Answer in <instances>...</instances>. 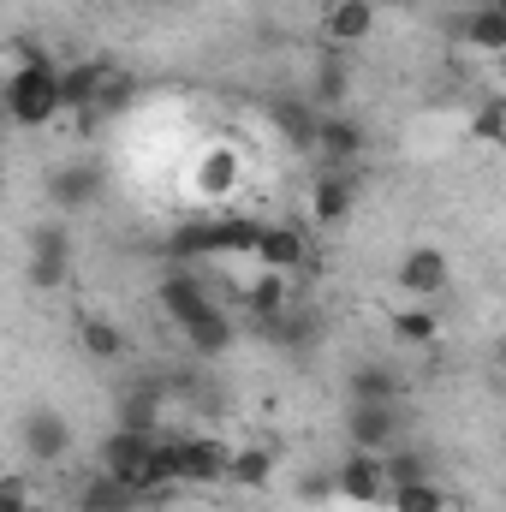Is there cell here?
<instances>
[{
    "label": "cell",
    "mask_w": 506,
    "mask_h": 512,
    "mask_svg": "<svg viewBox=\"0 0 506 512\" xmlns=\"http://www.w3.org/2000/svg\"><path fill=\"white\" fill-rule=\"evenodd\" d=\"M387 328H393V340L411 346V352H429V346L441 340V316H435V304H399V310H387Z\"/></svg>",
    "instance_id": "21"
},
{
    "label": "cell",
    "mask_w": 506,
    "mask_h": 512,
    "mask_svg": "<svg viewBox=\"0 0 506 512\" xmlns=\"http://www.w3.org/2000/svg\"><path fill=\"white\" fill-rule=\"evenodd\" d=\"M114 429H131V435H161V387H155V382L126 387V399H120V423H114Z\"/></svg>",
    "instance_id": "23"
},
{
    "label": "cell",
    "mask_w": 506,
    "mask_h": 512,
    "mask_svg": "<svg viewBox=\"0 0 506 512\" xmlns=\"http://www.w3.org/2000/svg\"><path fill=\"white\" fill-rule=\"evenodd\" d=\"M387 512H453V495H447L435 477H423V483H399L393 501H387Z\"/></svg>",
    "instance_id": "28"
},
{
    "label": "cell",
    "mask_w": 506,
    "mask_h": 512,
    "mask_svg": "<svg viewBox=\"0 0 506 512\" xmlns=\"http://www.w3.org/2000/svg\"><path fill=\"white\" fill-rule=\"evenodd\" d=\"M506 131V108L495 102V108H483V120H477V137H501Z\"/></svg>",
    "instance_id": "33"
},
{
    "label": "cell",
    "mask_w": 506,
    "mask_h": 512,
    "mask_svg": "<svg viewBox=\"0 0 506 512\" xmlns=\"http://www.w3.org/2000/svg\"><path fill=\"white\" fill-rule=\"evenodd\" d=\"M227 483L233 489H268L274 483V453L268 447H233V465H227Z\"/></svg>",
    "instance_id": "27"
},
{
    "label": "cell",
    "mask_w": 506,
    "mask_h": 512,
    "mask_svg": "<svg viewBox=\"0 0 506 512\" xmlns=\"http://www.w3.org/2000/svg\"><path fill=\"white\" fill-rule=\"evenodd\" d=\"M239 304H245V310H251L256 322L268 328V322H280V316H286V310H292L298 298H292V286H286V274H274V268H262V274H256L251 286H239Z\"/></svg>",
    "instance_id": "19"
},
{
    "label": "cell",
    "mask_w": 506,
    "mask_h": 512,
    "mask_svg": "<svg viewBox=\"0 0 506 512\" xmlns=\"http://www.w3.org/2000/svg\"><path fill=\"white\" fill-rule=\"evenodd\" d=\"M256 239H262V221L221 209V215H197V221H185V227L167 239V256H179V262H209V256H256Z\"/></svg>",
    "instance_id": "3"
},
{
    "label": "cell",
    "mask_w": 506,
    "mask_h": 512,
    "mask_svg": "<svg viewBox=\"0 0 506 512\" xmlns=\"http://www.w3.org/2000/svg\"><path fill=\"white\" fill-rule=\"evenodd\" d=\"M334 495L346 501V507H387L393 501V477H387V465H381V453H346L340 465H334Z\"/></svg>",
    "instance_id": "5"
},
{
    "label": "cell",
    "mask_w": 506,
    "mask_h": 512,
    "mask_svg": "<svg viewBox=\"0 0 506 512\" xmlns=\"http://www.w3.org/2000/svg\"><path fill=\"white\" fill-rule=\"evenodd\" d=\"M495 6H501V12H506V0H495Z\"/></svg>",
    "instance_id": "37"
},
{
    "label": "cell",
    "mask_w": 506,
    "mask_h": 512,
    "mask_svg": "<svg viewBox=\"0 0 506 512\" xmlns=\"http://www.w3.org/2000/svg\"><path fill=\"white\" fill-rule=\"evenodd\" d=\"M24 268H30V286H42V292L66 286V274H72V239H66L60 221H42L30 233V262Z\"/></svg>",
    "instance_id": "12"
},
{
    "label": "cell",
    "mask_w": 506,
    "mask_h": 512,
    "mask_svg": "<svg viewBox=\"0 0 506 512\" xmlns=\"http://www.w3.org/2000/svg\"><path fill=\"white\" fill-rule=\"evenodd\" d=\"M381 465H387L393 489H399V483H423V477H435V471H429V453H423V447H405V441H399V447H387V453H381Z\"/></svg>",
    "instance_id": "30"
},
{
    "label": "cell",
    "mask_w": 506,
    "mask_h": 512,
    "mask_svg": "<svg viewBox=\"0 0 506 512\" xmlns=\"http://www.w3.org/2000/svg\"><path fill=\"white\" fill-rule=\"evenodd\" d=\"M42 191H48V209L54 215H84L102 197V161H60Z\"/></svg>",
    "instance_id": "8"
},
{
    "label": "cell",
    "mask_w": 506,
    "mask_h": 512,
    "mask_svg": "<svg viewBox=\"0 0 506 512\" xmlns=\"http://www.w3.org/2000/svg\"><path fill=\"white\" fill-rule=\"evenodd\" d=\"M36 501H30V477L24 471H6L0 477V512H30Z\"/></svg>",
    "instance_id": "31"
},
{
    "label": "cell",
    "mask_w": 506,
    "mask_h": 512,
    "mask_svg": "<svg viewBox=\"0 0 506 512\" xmlns=\"http://www.w3.org/2000/svg\"><path fill=\"white\" fill-rule=\"evenodd\" d=\"M114 72H120V66L102 60V54H90V60H66V114H84V120H90Z\"/></svg>",
    "instance_id": "16"
},
{
    "label": "cell",
    "mask_w": 506,
    "mask_h": 512,
    "mask_svg": "<svg viewBox=\"0 0 506 512\" xmlns=\"http://www.w3.org/2000/svg\"><path fill=\"white\" fill-rule=\"evenodd\" d=\"M78 340H84V352H90L96 364H120V358L131 352V346H126V328H120V322H108V316H84Z\"/></svg>",
    "instance_id": "26"
},
{
    "label": "cell",
    "mask_w": 506,
    "mask_h": 512,
    "mask_svg": "<svg viewBox=\"0 0 506 512\" xmlns=\"http://www.w3.org/2000/svg\"><path fill=\"white\" fill-rule=\"evenodd\" d=\"M358 209V173L352 167H322L310 179V221L316 227H346Z\"/></svg>",
    "instance_id": "9"
},
{
    "label": "cell",
    "mask_w": 506,
    "mask_h": 512,
    "mask_svg": "<svg viewBox=\"0 0 506 512\" xmlns=\"http://www.w3.org/2000/svg\"><path fill=\"white\" fill-rule=\"evenodd\" d=\"M66 114V66L30 48H12L6 66V120L12 131H48Z\"/></svg>",
    "instance_id": "1"
},
{
    "label": "cell",
    "mask_w": 506,
    "mask_h": 512,
    "mask_svg": "<svg viewBox=\"0 0 506 512\" xmlns=\"http://www.w3.org/2000/svg\"><path fill=\"white\" fill-rule=\"evenodd\" d=\"M179 340H185V352H191V358H227V352H233V340H239V328H233V316H227V310H209L203 322L179 328Z\"/></svg>",
    "instance_id": "22"
},
{
    "label": "cell",
    "mask_w": 506,
    "mask_h": 512,
    "mask_svg": "<svg viewBox=\"0 0 506 512\" xmlns=\"http://www.w3.org/2000/svg\"><path fill=\"white\" fill-rule=\"evenodd\" d=\"M346 399L352 405H399L405 399V382H399V370H387L381 358H370V364H358L346 376Z\"/></svg>",
    "instance_id": "18"
},
{
    "label": "cell",
    "mask_w": 506,
    "mask_h": 512,
    "mask_svg": "<svg viewBox=\"0 0 506 512\" xmlns=\"http://www.w3.org/2000/svg\"><path fill=\"white\" fill-rule=\"evenodd\" d=\"M102 471L131 489L137 501L143 495H179V483L167 477V435H131V429H114L102 441Z\"/></svg>",
    "instance_id": "2"
},
{
    "label": "cell",
    "mask_w": 506,
    "mask_h": 512,
    "mask_svg": "<svg viewBox=\"0 0 506 512\" xmlns=\"http://www.w3.org/2000/svg\"><path fill=\"white\" fill-rule=\"evenodd\" d=\"M18 447H24V459H36V465H60V459L72 453V423H66L54 405H36V411L24 417Z\"/></svg>",
    "instance_id": "14"
},
{
    "label": "cell",
    "mask_w": 506,
    "mask_h": 512,
    "mask_svg": "<svg viewBox=\"0 0 506 512\" xmlns=\"http://www.w3.org/2000/svg\"><path fill=\"white\" fill-rule=\"evenodd\" d=\"M364 149H370V131L358 126L346 108L316 120V161H322V167H358Z\"/></svg>",
    "instance_id": "13"
},
{
    "label": "cell",
    "mask_w": 506,
    "mask_h": 512,
    "mask_svg": "<svg viewBox=\"0 0 506 512\" xmlns=\"http://www.w3.org/2000/svg\"><path fill=\"white\" fill-rule=\"evenodd\" d=\"M155 304H161V316H167L173 328H191V322H203L209 310H221V304H215V292H209L191 268H173V274L155 286Z\"/></svg>",
    "instance_id": "10"
},
{
    "label": "cell",
    "mask_w": 506,
    "mask_h": 512,
    "mask_svg": "<svg viewBox=\"0 0 506 512\" xmlns=\"http://www.w3.org/2000/svg\"><path fill=\"white\" fill-rule=\"evenodd\" d=\"M268 340L286 346V352H316V340H322V316L304 310V304H292L280 322H268Z\"/></svg>",
    "instance_id": "25"
},
{
    "label": "cell",
    "mask_w": 506,
    "mask_h": 512,
    "mask_svg": "<svg viewBox=\"0 0 506 512\" xmlns=\"http://www.w3.org/2000/svg\"><path fill=\"white\" fill-rule=\"evenodd\" d=\"M78 512H137V495H131V489H120V483L102 471V477L78 495Z\"/></svg>",
    "instance_id": "29"
},
{
    "label": "cell",
    "mask_w": 506,
    "mask_h": 512,
    "mask_svg": "<svg viewBox=\"0 0 506 512\" xmlns=\"http://www.w3.org/2000/svg\"><path fill=\"white\" fill-rule=\"evenodd\" d=\"M30 512H54V507H48V501H36V507H30Z\"/></svg>",
    "instance_id": "36"
},
{
    "label": "cell",
    "mask_w": 506,
    "mask_h": 512,
    "mask_svg": "<svg viewBox=\"0 0 506 512\" xmlns=\"http://www.w3.org/2000/svg\"><path fill=\"white\" fill-rule=\"evenodd\" d=\"M334 495V471H310V477H298V501H328Z\"/></svg>",
    "instance_id": "32"
},
{
    "label": "cell",
    "mask_w": 506,
    "mask_h": 512,
    "mask_svg": "<svg viewBox=\"0 0 506 512\" xmlns=\"http://www.w3.org/2000/svg\"><path fill=\"white\" fill-rule=\"evenodd\" d=\"M346 96H352V66L346 60H322L316 78H310V108L316 114H340Z\"/></svg>",
    "instance_id": "24"
},
{
    "label": "cell",
    "mask_w": 506,
    "mask_h": 512,
    "mask_svg": "<svg viewBox=\"0 0 506 512\" xmlns=\"http://www.w3.org/2000/svg\"><path fill=\"white\" fill-rule=\"evenodd\" d=\"M304 256H310V245H304V233L298 227H262V239H256V268H274V274H292V268H304Z\"/></svg>",
    "instance_id": "20"
},
{
    "label": "cell",
    "mask_w": 506,
    "mask_h": 512,
    "mask_svg": "<svg viewBox=\"0 0 506 512\" xmlns=\"http://www.w3.org/2000/svg\"><path fill=\"white\" fill-rule=\"evenodd\" d=\"M393 286L411 298V304H435L447 286H453V262L441 245H411V251L399 256V268H393Z\"/></svg>",
    "instance_id": "6"
},
{
    "label": "cell",
    "mask_w": 506,
    "mask_h": 512,
    "mask_svg": "<svg viewBox=\"0 0 506 512\" xmlns=\"http://www.w3.org/2000/svg\"><path fill=\"white\" fill-rule=\"evenodd\" d=\"M227 465H233V447L221 435L191 429V435L167 441V477L179 489H215V483H227Z\"/></svg>",
    "instance_id": "4"
},
{
    "label": "cell",
    "mask_w": 506,
    "mask_h": 512,
    "mask_svg": "<svg viewBox=\"0 0 506 512\" xmlns=\"http://www.w3.org/2000/svg\"><path fill=\"white\" fill-rule=\"evenodd\" d=\"M471 6H495V0H459V12H471Z\"/></svg>",
    "instance_id": "35"
},
{
    "label": "cell",
    "mask_w": 506,
    "mask_h": 512,
    "mask_svg": "<svg viewBox=\"0 0 506 512\" xmlns=\"http://www.w3.org/2000/svg\"><path fill=\"white\" fill-rule=\"evenodd\" d=\"M239 185H245V155L239 149L215 143L191 161V197L197 203H227V197H239Z\"/></svg>",
    "instance_id": "7"
},
{
    "label": "cell",
    "mask_w": 506,
    "mask_h": 512,
    "mask_svg": "<svg viewBox=\"0 0 506 512\" xmlns=\"http://www.w3.org/2000/svg\"><path fill=\"white\" fill-rule=\"evenodd\" d=\"M495 364H501V370H506V334H501V340H495Z\"/></svg>",
    "instance_id": "34"
},
{
    "label": "cell",
    "mask_w": 506,
    "mask_h": 512,
    "mask_svg": "<svg viewBox=\"0 0 506 512\" xmlns=\"http://www.w3.org/2000/svg\"><path fill=\"white\" fill-rule=\"evenodd\" d=\"M459 42H465V54L506 60V12L501 6H471V12H459Z\"/></svg>",
    "instance_id": "17"
},
{
    "label": "cell",
    "mask_w": 506,
    "mask_h": 512,
    "mask_svg": "<svg viewBox=\"0 0 506 512\" xmlns=\"http://www.w3.org/2000/svg\"><path fill=\"white\" fill-rule=\"evenodd\" d=\"M346 441H352L358 453H387V447H399V441H405L399 405H352V399H346Z\"/></svg>",
    "instance_id": "11"
},
{
    "label": "cell",
    "mask_w": 506,
    "mask_h": 512,
    "mask_svg": "<svg viewBox=\"0 0 506 512\" xmlns=\"http://www.w3.org/2000/svg\"><path fill=\"white\" fill-rule=\"evenodd\" d=\"M376 0H328V12H322V42L328 48H358V42H370L376 36Z\"/></svg>",
    "instance_id": "15"
}]
</instances>
